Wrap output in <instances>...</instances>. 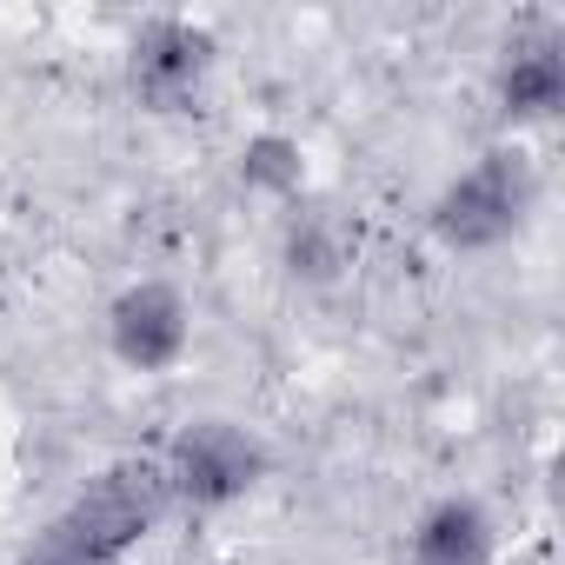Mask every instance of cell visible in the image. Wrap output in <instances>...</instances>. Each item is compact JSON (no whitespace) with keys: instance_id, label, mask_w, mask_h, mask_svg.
<instances>
[{"instance_id":"cell-1","label":"cell","mask_w":565,"mask_h":565,"mask_svg":"<svg viewBox=\"0 0 565 565\" xmlns=\"http://www.w3.org/2000/svg\"><path fill=\"white\" fill-rule=\"evenodd\" d=\"M532 200H539L532 160L519 147H492V153H479L466 173H452L439 186L426 220H433V239L446 253H492L525 226Z\"/></svg>"},{"instance_id":"cell-2","label":"cell","mask_w":565,"mask_h":565,"mask_svg":"<svg viewBox=\"0 0 565 565\" xmlns=\"http://www.w3.org/2000/svg\"><path fill=\"white\" fill-rule=\"evenodd\" d=\"M160 472H167L173 512H226L233 499H246L273 472V452L239 419H186L167 439Z\"/></svg>"},{"instance_id":"cell-3","label":"cell","mask_w":565,"mask_h":565,"mask_svg":"<svg viewBox=\"0 0 565 565\" xmlns=\"http://www.w3.org/2000/svg\"><path fill=\"white\" fill-rule=\"evenodd\" d=\"M167 512H173V492H167L160 459H114V466H100V472L54 512V525H61L67 539H81L87 552L127 565V552H134L147 532H160Z\"/></svg>"},{"instance_id":"cell-4","label":"cell","mask_w":565,"mask_h":565,"mask_svg":"<svg viewBox=\"0 0 565 565\" xmlns=\"http://www.w3.org/2000/svg\"><path fill=\"white\" fill-rule=\"evenodd\" d=\"M206 67H213V34L180 14H153L127 41V87L147 114H186L206 87Z\"/></svg>"},{"instance_id":"cell-5","label":"cell","mask_w":565,"mask_h":565,"mask_svg":"<svg viewBox=\"0 0 565 565\" xmlns=\"http://www.w3.org/2000/svg\"><path fill=\"white\" fill-rule=\"evenodd\" d=\"M107 347L134 373H173L193 347V307L173 279H134L107 307Z\"/></svg>"},{"instance_id":"cell-6","label":"cell","mask_w":565,"mask_h":565,"mask_svg":"<svg viewBox=\"0 0 565 565\" xmlns=\"http://www.w3.org/2000/svg\"><path fill=\"white\" fill-rule=\"evenodd\" d=\"M492 94H499V114H505L512 127L552 120V114L565 107V41H558L552 28L505 41L499 74H492Z\"/></svg>"},{"instance_id":"cell-7","label":"cell","mask_w":565,"mask_h":565,"mask_svg":"<svg viewBox=\"0 0 565 565\" xmlns=\"http://www.w3.org/2000/svg\"><path fill=\"white\" fill-rule=\"evenodd\" d=\"M492 558H499V525L479 499L446 492L413 519L406 565H492Z\"/></svg>"},{"instance_id":"cell-8","label":"cell","mask_w":565,"mask_h":565,"mask_svg":"<svg viewBox=\"0 0 565 565\" xmlns=\"http://www.w3.org/2000/svg\"><path fill=\"white\" fill-rule=\"evenodd\" d=\"M360 253V220H347V206H300L287 220V266L294 279H313V287H327V279H340Z\"/></svg>"},{"instance_id":"cell-9","label":"cell","mask_w":565,"mask_h":565,"mask_svg":"<svg viewBox=\"0 0 565 565\" xmlns=\"http://www.w3.org/2000/svg\"><path fill=\"white\" fill-rule=\"evenodd\" d=\"M239 186L246 193H266V200H300L307 186V153L294 134H253L239 147Z\"/></svg>"},{"instance_id":"cell-10","label":"cell","mask_w":565,"mask_h":565,"mask_svg":"<svg viewBox=\"0 0 565 565\" xmlns=\"http://www.w3.org/2000/svg\"><path fill=\"white\" fill-rule=\"evenodd\" d=\"M14 565H120V558H100V552H87L81 539H67V532L47 519V525H41L28 545H21V558H14Z\"/></svg>"}]
</instances>
